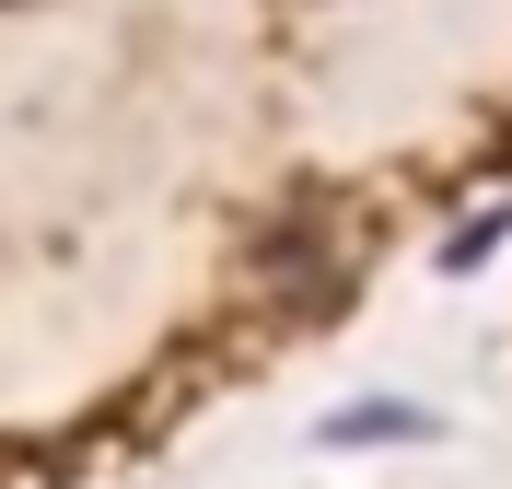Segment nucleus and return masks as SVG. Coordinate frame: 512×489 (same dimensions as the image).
Listing matches in <instances>:
<instances>
[]
</instances>
